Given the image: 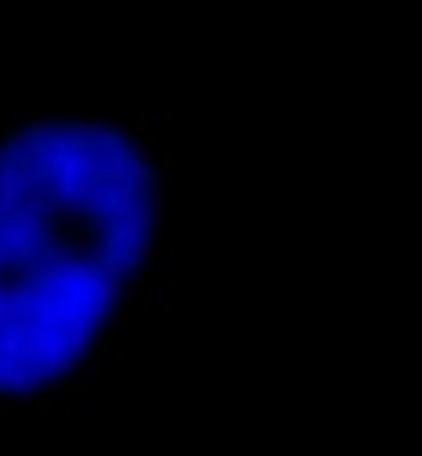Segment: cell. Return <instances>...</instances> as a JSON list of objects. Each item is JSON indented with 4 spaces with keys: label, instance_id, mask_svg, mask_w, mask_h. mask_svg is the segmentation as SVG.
<instances>
[{
    "label": "cell",
    "instance_id": "obj_1",
    "mask_svg": "<svg viewBox=\"0 0 422 456\" xmlns=\"http://www.w3.org/2000/svg\"><path fill=\"white\" fill-rule=\"evenodd\" d=\"M104 340L91 332V328H83V324H75V328H66L62 332V353L66 357H87V353H95Z\"/></svg>",
    "mask_w": 422,
    "mask_h": 456
},
{
    "label": "cell",
    "instance_id": "obj_2",
    "mask_svg": "<svg viewBox=\"0 0 422 456\" xmlns=\"http://www.w3.org/2000/svg\"><path fill=\"white\" fill-rule=\"evenodd\" d=\"M166 145H170L166 129H137V137H133V149L141 158H157V154H166Z\"/></svg>",
    "mask_w": 422,
    "mask_h": 456
},
{
    "label": "cell",
    "instance_id": "obj_3",
    "mask_svg": "<svg viewBox=\"0 0 422 456\" xmlns=\"http://www.w3.org/2000/svg\"><path fill=\"white\" fill-rule=\"evenodd\" d=\"M112 125H116V133H120V137H128V141H133V137H137V129H145V116H141V112H120Z\"/></svg>",
    "mask_w": 422,
    "mask_h": 456
},
{
    "label": "cell",
    "instance_id": "obj_4",
    "mask_svg": "<svg viewBox=\"0 0 422 456\" xmlns=\"http://www.w3.org/2000/svg\"><path fill=\"white\" fill-rule=\"evenodd\" d=\"M108 361L112 365H124V349H108Z\"/></svg>",
    "mask_w": 422,
    "mask_h": 456
}]
</instances>
